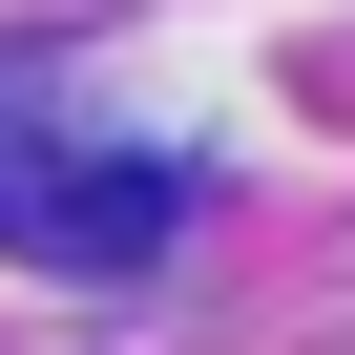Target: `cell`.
<instances>
[{
    "label": "cell",
    "instance_id": "cell-1",
    "mask_svg": "<svg viewBox=\"0 0 355 355\" xmlns=\"http://www.w3.org/2000/svg\"><path fill=\"white\" fill-rule=\"evenodd\" d=\"M167 230H189V189H167L146 146H84L63 105L0 84V251L21 272H146Z\"/></svg>",
    "mask_w": 355,
    "mask_h": 355
}]
</instances>
